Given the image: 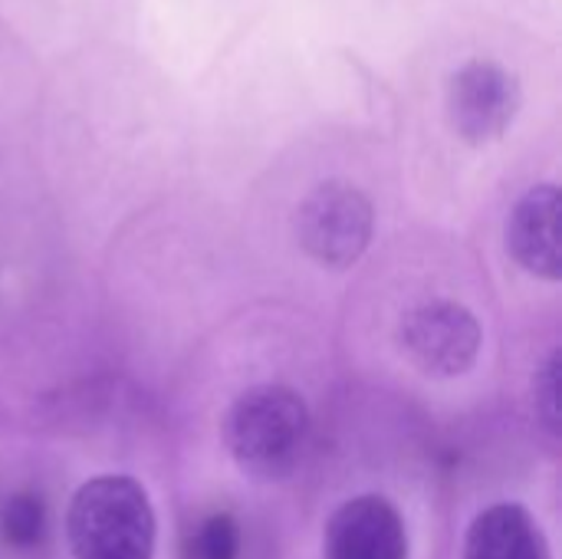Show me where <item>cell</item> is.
<instances>
[{"label":"cell","instance_id":"obj_9","mask_svg":"<svg viewBox=\"0 0 562 559\" xmlns=\"http://www.w3.org/2000/svg\"><path fill=\"white\" fill-rule=\"evenodd\" d=\"M3 537L16 547H33L43 537V504L33 494H16L7 501L3 514Z\"/></svg>","mask_w":562,"mask_h":559},{"label":"cell","instance_id":"obj_11","mask_svg":"<svg viewBox=\"0 0 562 559\" xmlns=\"http://www.w3.org/2000/svg\"><path fill=\"white\" fill-rule=\"evenodd\" d=\"M543 392L540 399V409H543V418L550 422V428L557 432L560 428V402H557V392H560V356H553L543 369V382L537 385Z\"/></svg>","mask_w":562,"mask_h":559},{"label":"cell","instance_id":"obj_1","mask_svg":"<svg viewBox=\"0 0 562 559\" xmlns=\"http://www.w3.org/2000/svg\"><path fill=\"white\" fill-rule=\"evenodd\" d=\"M72 559H151L155 511L145 488L122 474L86 481L66 514Z\"/></svg>","mask_w":562,"mask_h":559},{"label":"cell","instance_id":"obj_7","mask_svg":"<svg viewBox=\"0 0 562 559\" xmlns=\"http://www.w3.org/2000/svg\"><path fill=\"white\" fill-rule=\"evenodd\" d=\"M560 211V188L540 185V188H530L517 201L510 224H507V247L514 260L543 280L562 277Z\"/></svg>","mask_w":562,"mask_h":559},{"label":"cell","instance_id":"obj_3","mask_svg":"<svg viewBox=\"0 0 562 559\" xmlns=\"http://www.w3.org/2000/svg\"><path fill=\"white\" fill-rule=\"evenodd\" d=\"M372 204L346 181L316 185L296 211V237L303 250L326 267H349L372 241Z\"/></svg>","mask_w":562,"mask_h":559},{"label":"cell","instance_id":"obj_5","mask_svg":"<svg viewBox=\"0 0 562 559\" xmlns=\"http://www.w3.org/2000/svg\"><path fill=\"white\" fill-rule=\"evenodd\" d=\"M520 109V86L517 76L507 72L494 59H471L464 63L448 82V115L454 132L471 142L484 145L507 132Z\"/></svg>","mask_w":562,"mask_h":559},{"label":"cell","instance_id":"obj_2","mask_svg":"<svg viewBox=\"0 0 562 559\" xmlns=\"http://www.w3.org/2000/svg\"><path fill=\"white\" fill-rule=\"evenodd\" d=\"M310 412L306 402L286 385H257L244 392L224 422V441L240 471L277 481L286 478L306 448Z\"/></svg>","mask_w":562,"mask_h":559},{"label":"cell","instance_id":"obj_8","mask_svg":"<svg viewBox=\"0 0 562 559\" xmlns=\"http://www.w3.org/2000/svg\"><path fill=\"white\" fill-rule=\"evenodd\" d=\"M464 559H550V547L527 507L494 504L468 527Z\"/></svg>","mask_w":562,"mask_h":559},{"label":"cell","instance_id":"obj_4","mask_svg":"<svg viewBox=\"0 0 562 559\" xmlns=\"http://www.w3.org/2000/svg\"><path fill=\"white\" fill-rule=\"evenodd\" d=\"M402 349L408 359L438 379L468 372L481 353L477 316L454 300H431L402 320Z\"/></svg>","mask_w":562,"mask_h":559},{"label":"cell","instance_id":"obj_10","mask_svg":"<svg viewBox=\"0 0 562 559\" xmlns=\"http://www.w3.org/2000/svg\"><path fill=\"white\" fill-rule=\"evenodd\" d=\"M237 554H240V534L227 514L207 517L191 540V559H237Z\"/></svg>","mask_w":562,"mask_h":559},{"label":"cell","instance_id":"obj_6","mask_svg":"<svg viewBox=\"0 0 562 559\" xmlns=\"http://www.w3.org/2000/svg\"><path fill=\"white\" fill-rule=\"evenodd\" d=\"M326 559H408V534L398 511L375 494L346 501L326 527Z\"/></svg>","mask_w":562,"mask_h":559}]
</instances>
